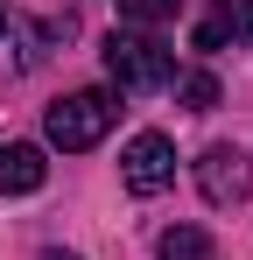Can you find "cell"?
<instances>
[{
  "label": "cell",
  "mask_w": 253,
  "mask_h": 260,
  "mask_svg": "<svg viewBox=\"0 0 253 260\" xmlns=\"http://www.w3.org/2000/svg\"><path fill=\"white\" fill-rule=\"evenodd\" d=\"M113 91L91 85V91H71V99H56L49 106V120H42V134H49V148H64V155H84V148H99L106 134H113Z\"/></svg>",
  "instance_id": "6da1fadb"
},
{
  "label": "cell",
  "mask_w": 253,
  "mask_h": 260,
  "mask_svg": "<svg viewBox=\"0 0 253 260\" xmlns=\"http://www.w3.org/2000/svg\"><path fill=\"white\" fill-rule=\"evenodd\" d=\"M106 78L120 91H162V85H176V56H169L155 36H113L106 43Z\"/></svg>",
  "instance_id": "7a4b0ae2"
},
{
  "label": "cell",
  "mask_w": 253,
  "mask_h": 260,
  "mask_svg": "<svg viewBox=\"0 0 253 260\" xmlns=\"http://www.w3.org/2000/svg\"><path fill=\"white\" fill-rule=\"evenodd\" d=\"M120 176H126V190L134 197H155V190H169L176 183V141L169 134H134L126 141V155H120Z\"/></svg>",
  "instance_id": "3957f363"
},
{
  "label": "cell",
  "mask_w": 253,
  "mask_h": 260,
  "mask_svg": "<svg viewBox=\"0 0 253 260\" xmlns=\"http://www.w3.org/2000/svg\"><path fill=\"white\" fill-rule=\"evenodd\" d=\"M197 190H204V204H239V197L253 190V162L239 155V148L218 141V148L197 155Z\"/></svg>",
  "instance_id": "277c9868"
},
{
  "label": "cell",
  "mask_w": 253,
  "mask_h": 260,
  "mask_svg": "<svg viewBox=\"0 0 253 260\" xmlns=\"http://www.w3.org/2000/svg\"><path fill=\"white\" fill-rule=\"evenodd\" d=\"M239 43H253V0H218L190 28V49L197 56H218V49H239Z\"/></svg>",
  "instance_id": "5b68a950"
},
{
  "label": "cell",
  "mask_w": 253,
  "mask_h": 260,
  "mask_svg": "<svg viewBox=\"0 0 253 260\" xmlns=\"http://www.w3.org/2000/svg\"><path fill=\"white\" fill-rule=\"evenodd\" d=\"M42 176H49V162L36 141H0V197H28V190H42Z\"/></svg>",
  "instance_id": "8992f818"
},
{
  "label": "cell",
  "mask_w": 253,
  "mask_h": 260,
  "mask_svg": "<svg viewBox=\"0 0 253 260\" xmlns=\"http://www.w3.org/2000/svg\"><path fill=\"white\" fill-rule=\"evenodd\" d=\"M155 260H211V239L197 225H169L162 239H155Z\"/></svg>",
  "instance_id": "52a82bcc"
},
{
  "label": "cell",
  "mask_w": 253,
  "mask_h": 260,
  "mask_svg": "<svg viewBox=\"0 0 253 260\" xmlns=\"http://www.w3.org/2000/svg\"><path fill=\"white\" fill-rule=\"evenodd\" d=\"M176 99H183L190 113H211V106H218V78H211V71H176Z\"/></svg>",
  "instance_id": "ba28073f"
},
{
  "label": "cell",
  "mask_w": 253,
  "mask_h": 260,
  "mask_svg": "<svg viewBox=\"0 0 253 260\" xmlns=\"http://www.w3.org/2000/svg\"><path fill=\"white\" fill-rule=\"evenodd\" d=\"M120 21H134V28H162V21H176V0H120Z\"/></svg>",
  "instance_id": "9c48e42d"
},
{
  "label": "cell",
  "mask_w": 253,
  "mask_h": 260,
  "mask_svg": "<svg viewBox=\"0 0 253 260\" xmlns=\"http://www.w3.org/2000/svg\"><path fill=\"white\" fill-rule=\"evenodd\" d=\"M42 260H78V253H56V246H49V253H42Z\"/></svg>",
  "instance_id": "30bf717a"
},
{
  "label": "cell",
  "mask_w": 253,
  "mask_h": 260,
  "mask_svg": "<svg viewBox=\"0 0 253 260\" xmlns=\"http://www.w3.org/2000/svg\"><path fill=\"white\" fill-rule=\"evenodd\" d=\"M0 36H7V0H0Z\"/></svg>",
  "instance_id": "8fae6325"
}]
</instances>
